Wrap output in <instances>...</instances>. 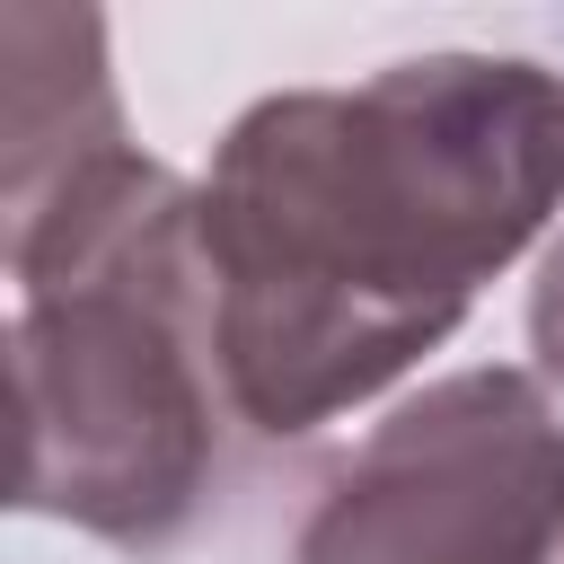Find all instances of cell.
I'll use <instances>...</instances> for the list:
<instances>
[{"mask_svg":"<svg viewBox=\"0 0 564 564\" xmlns=\"http://www.w3.org/2000/svg\"><path fill=\"white\" fill-rule=\"evenodd\" d=\"M529 344H538V370L564 388V238H555V256L538 264V291H529Z\"/></svg>","mask_w":564,"mask_h":564,"instance_id":"277c9868","label":"cell"},{"mask_svg":"<svg viewBox=\"0 0 564 564\" xmlns=\"http://www.w3.org/2000/svg\"><path fill=\"white\" fill-rule=\"evenodd\" d=\"M564 423L520 370L405 397L300 529V564H555Z\"/></svg>","mask_w":564,"mask_h":564,"instance_id":"3957f363","label":"cell"},{"mask_svg":"<svg viewBox=\"0 0 564 564\" xmlns=\"http://www.w3.org/2000/svg\"><path fill=\"white\" fill-rule=\"evenodd\" d=\"M564 203V79L423 53L291 88L203 176L220 379L256 432H308L432 352Z\"/></svg>","mask_w":564,"mask_h":564,"instance_id":"6da1fadb","label":"cell"},{"mask_svg":"<svg viewBox=\"0 0 564 564\" xmlns=\"http://www.w3.org/2000/svg\"><path fill=\"white\" fill-rule=\"evenodd\" d=\"M18 511L159 546L220 467V317L203 185L132 141L9 212Z\"/></svg>","mask_w":564,"mask_h":564,"instance_id":"7a4b0ae2","label":"cell"}]
</instances>
